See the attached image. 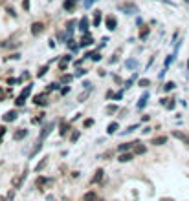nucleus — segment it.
<instances>
[{"label": "nucleus", "instance_id": "nucleus-1", "mask_svg": "<svg viewBox=\"0 0 189 201\" xmlns=\"http://www.w3.org/2000/svg\"><path fill=\"white\" fill-rule=\"evenodd\" d=\"M118 9L123 11V13H127V15H134V13H138V7H136L134 2H123V4H118Z\"/></svg>", "mask_w": 189, "mask_h": 201}, {"label": "nucleus", "instance_id": "nucleus-2", "mask_svg": "<svg viewBox=\"0 0 189 201\" xmlns=\"http://www.w3.org/2000/svg\"><path fill=\"white\" fill-rule=\"evenodd\" d=\"M31 88H33V84H28V86H26V88H24V90H22V92H20V95L17 97V101H15V104H17L19 108L26 104V97H28V95L31 93Z\"/></svg>", "mask_w": 189, "mask_h": 201}, {"label": "nucleus", "instance_id": "nucleus-3", "mask_svg": "<svg viewBox=\"0 0 189 201\" xmlns=\"http://www.w3.org/2000/svg\"><path fill=\"white\" fill-rule=\"evenodd\" d=\"M44 28H46V26H44L42 22H33V24H31V28H29V31H31V35H33V37H39L42 31H44Z\"/></svg>", "mask_w": 189, "mask_h": 201}, {"label": "nucleus", "instance_id": "nucleus-4", "mask_svg": "<svg viewBox=\"0 0 189 201\" xmlns=\"http://www.w3.org/2000/svg\"><path fill=\"white\" fill-rule=\"evenodd\" d=\"M105 26L110 29V31H114V29L118 28V20H116V17H114V15H108V17L105 19Z\"/></svg>", "mask_w": 189, "mask_h": 201}, {"label": "nucleus", "instance_id": "nucleus-5", "mask_svg": "<svg viewBox=\"0 0 189 201\" xmlns=\"http://www.w3.org/2000/svg\"><path fill=\"white\" fill-rule=\"evenodd\" d=\"M53 126H55V122H48L46 126H42V132H41V135H39V141H42L44 137H48L50 132L53 130Z\"/></svg>", "mask_w": 189, "mask_h": 201}, {"label": "nucleus", "instance_id": "nucleus-6", "mask_svg": "<svg viewBox=\"0 0 189 201\" xmlns=\"http://www.w3.org/2000/svg\"><path fill=\"white\" fill-rule=\"evenodd\" d=\"M130 159H134V152H121L118 156V161L119 163H128Z\"/></svg>", "mask_w": 189, "mask_h": 201}, {"label": "nucleus", "instance_id": "nucleus-7", "mask_svg": "<svg viewBox=\"0 0 189 201\" xmlns=\"http://www.w3.org/2000/svg\"><path fill=\"white\" fill-rule=\"evenodd\" d=\"M77 2H79V0H64V2H63V9H64V11H74L75 6H77Z\"/></svg>", "mask_w": 189, "mask_h": 201}, {"label": "nucleus", "instance_id": "nucleus-8", "mask_svg": "<svg viewBox=\"0 0 189 201\" xmlns=\"http://www.w3.org/2000/svg\"><path fill=\"white\" fill-rule=\"evenodd\" d=\"M132 152H134V156H142V154H145V152H147V146H145V144H142V143L138 141V143H136V146L132 148Z\"/></svg>", "mask_w": 189, "mask_h": 201}, {"label": "nucleus", "instance_id": "nucleus-9", "mask_svg": "<svg viewBox=\"0 0 189 201\" xmlns=\"http://www.w3.org/2000/svg\"><path fill=\"white\" fill-rule=\"evenodd\" d=\"M17 115H19V113H17V110H9L6 115H2V121H4V122H11V121L17 119Z\"/></svg>", "mask_w": 189, "mask_h": 201}, {"label": "nucleus", "instance_id": "nucleus-10", "mask_svg": "<svg viewBox=\"0 0 189 201\" xmlns=\"http://www.w3.org/2000/svg\"><path fill=\"white\" fill-rule=\"evenodd\" d=\"M173 137H176V139H180L184 144H189V135L186 134H182V132H178V130H173Z\"/></svg>", "mask_w": 189, "mask_h": 201}, {"label": "nucleus", "instance_id": "nucleus-11", "mask_svg": "<svg viewBox=\"0 0 189 201\" xmlns=\"http://www.w3.org/2000/svg\"><path fill=\"white\" fill-rule=\"evenodd\" d=\"M147 101H149V92H145V93L140 97L138 104H136V108H138V110H143V108H145V104H147Z\"/></svg>", "mask_w": 189, "mask_h": 201}, {"label": "nucleus", "instance_id": "nucleus-12", "mask_svg": "<svg viewBox=\"0 0 189 201\" xmlns=\"http://www.w3.org/2000/svg\"><path fill=\"white\" fill-rule=\"evenodd\" d=\"M165 143H167V135H158V137H154L151 141V144H154V146H162Z\"/></svg>", "mask_w": 189, "mask_h": 201}, {"label": "nucleus", "instance_id": "nucleus-13", "mask_svg": "<svg viewBox=\"0 0 189 201\" xmlns=\"http://www.w3.org/2000/svg\"><path fill=\"white\" fill-rule=\"evenodd\" d=\"M88 28H90V24H88V17H83V19L79 20V29H81L83 33H88Z\"/></svg>", "mask_w": 189, "mask_h": 201}, {"label": "nucleus", "instance_id": "nucleus-14", "mask_svg": "<svg viewBox=\"0 0 189 201\" xmlns=\"http://www.w3.org/2000/svg\"><path fill=\"white\" fill-rule=\"evenodd\" d=\"M92 44H94V37L88 35V33H84V39L81 40V46H83V48H88V46H92Z\"/></svg>", "mask_w": 189, "mask_h": 201}, {"label": "nucleus", "instance_id": "nucleus-15", "mask_svg": "<svg viewBox=\"0 0 189 201\" xmlns=\"http://www.w3.org/2000/svg\"><path fill=\"white\" fill-rule=\"evenodd\" d=\"M118 128H119V122H116V121H114V122H110V124H108L106 134H108V135H114V134L118 132Z\"/></svg>", "mask_w": 189, "mask_h": 201}, {"label": "nucleus", "instance_id": "nucleus-16", "mask_svg": "<svg viewBox=\"0 0 189 201\" xmlns=\"http://www.w3.org/2000/svg\"><path fill=\"white\" fill-rule=\"evenodd\" d=\"M101 19H103V11H94V28H97L101 24Z\"/></svg>", "mask_w": 189, "mask_h": 201}, {"label": "nucleus", "instance_id": "nucleus-17", "mask_svg": "<svg viewBox=\"0 0 189 201\" xmlns=\"http://www.w3.org/2000/svg\"><path fill=\"white\" fill-rule=\"evenodd\" d=\"M136 143H138V141H136ZM136 143H123V144H119V148H118V150H119V154H121V152H128L130 148H134V146H136Z\"/></svg>", "mask_w": 189, "mask_h": 201}, {"label": "nucleus", "instance_id": "nucleus-18", "mask_svg": "<svg viewBox=\"0 0 189 201\" xmlns=\"http://www.w3.org/2000/svg\"><path fill=\"white\" fill-rule=\"evenodd\" d=\"M103 176H105V172H103V168H97V170H96V176L92 177V183H99V181L103 179Z\"/></svg>", "mask_w": 189, "mask_h": 201}, {"label": "nucleus", "instance_id": "nucleus-19", "mask_svg": "<svg viewBox=\"0 0 189 201\" xmlns=\"http://www.w3.org/2000/svg\"><path fill=\"white\" fill-rule=\"evenodd\" d=\"M46 95H48V93H41V95H37V97H35V99H33V102H35V104H39V106H46Z\"/></svg>", "mask_w": 189, "mask_h": 201}, {"label": "nucleus", "instance_id": "nucleus-20", "mask_svg": "<svg viewBox=\"0 0 189 201\" xmlns=\"http://www.w3.org/2000/svg\"><path fill=\"white\" fill-rule=\"evenodd\" d=\"M26 135H28V130H24V128H22V130H19V132H15V135H13V137H15V141H20V139H24Z\"/></svg>", "mask_w": 189, "mask_h": 201}, {"label": "nucleus", "instance_id": "nucleus-21", "mask_svg": "<svg viewBox=\"0 0 189 201\" xmlns=\"http://www.w3.org/2000/svg\"><path fill=\"white\" fill-rule=\"evenodd\" d=\"M174 86H176V84H174L173 80H169V82H165V84H164V92H173V90H174Z\"/></svg>", "mask_w": 189, "mask_h": 201}, {"label": "nucleus", "instance_id": "nucleus-22", "mask_svg": "<svg viewBox=\"0 0 189 201\" xmlns=\"http://www.w3.org/2000/svg\"><path fill=\"white\" fill-rule=\"evenodd\" d=\"M83 199H84V201H97V199H96V194H94V192H86V194L83 196Z\"/></svg>", "mask_w": 189, "mask_h": 201}, {"label": "nucleus", "instance_id": "nucleus-23", "mask_svg": "<svg viewBox=\"0 0 189 201\" xmlns=\"http://www.w3.org/2000/svg\"><path fill=\"white\" fill-rule=\"evenodd\" d=\"M26 176H28V172H24V174H20V177H19V181H17V190L20 188L22 185H24V181H26Z\"/></svg>", "mask_w": 189, "mask_h": 201}, {"label": "nucleus", "instance_id": "nucleus-24", "mask_svg": "<svg viewBox=\"0 0 189 201\" xmlns=\"http://www.w3.org/2000/svg\"><path fill=\"white\" fill-rule=\"evenodd\" d=\"M149 33H151V28H143V29L140 31V39H142V40H145V39H147V35H149Z\"/></svg>", "mask_w": 189, "mask_h": 201}, {"label": "nucleus", "instance_id": "nucleus-25", "mask_svg": "<svg viewBox=\"0 0 189 201\" xmlns=\"http://www.w3.org/2000/svg\"><path fill=\"white\" fill-rule=\"evenodd\" d=\"M138 86H140V88H147V86H151V80L149 79H140L138 80Z\"/></svg>", "mask_w": 189, "mask_h": 201}, {"label": "nucleus", "instance_id": "nucleus-26", "mask_svg": "<svg viewBox=\"0 0 189 201\" xmlns=\"http://www.w3.org/2000/svg\"><path fill=\"white\" fill-rule=\"evenodd\" d=\"M116 112H118V106H116V104L106 106V113H108V115H112V113H116Z\"/></svg>", "mask_w": 189, "mask_h": 201}, {"label": "nucleus", "instance_id": "nucleus-27", "mask_svg": "<svg viewBox=\"0 0 189 201\" xmlns=\"http://www.w3.org/2000/svg\"><path fill=\"white\" fill-rule=\"evenodd\" d=\"M46 161H48V157H44V159H42L41 163H39V165L35 166V172H41L42 168H44V165H46Z\"/></svg>", "mask_w": 189, "mask_h": 201}, {"label": "nucleus", "instance_id": "nucleus-28", "mask_svg": "<svg viewBox=\"0 0 189 201\" xmlns=\"http://www.w3.org/2000/svg\"><path fill=\"white\" fill-rule=\"evenodd\" d=\"M74 26H75V20H70V22L66 24V31L72 33V31H74Z\"/></svg>", "mask_w": 189, "mask_h": 201}, {"label": "nucleus", "instance_id": "nucleus-29", "mask_svg": "<svg viewBox=\"0 0 189 201\" xmlns=\"http://www.w3.org/2000/svg\"><path fill=\"white\" fill-rule=\"evenodd\" d=\"M72 79H74L72 75H63V77H61V82H63V84H68V82H72Z\"/></svg>", "mask_w": 189, "mask_h": 201}, {"label": "nucleus", "instance_id": "nucleus-30", "mask_svg": "<svg viewBox=\"0 0 189 201\" xmlns=\"http://www.w3.org/2000/svg\"><path fill=\"white\" fill-rule=\"evenodd\" d=\"M6 11L9 13V17H17V11H15V9H13L11 6H6Z\"/></svg>", "mask_w": 189, "mask_h": 201}, {"label": "nucleus", "instance_id": "nucleus-31", "mask_svg": "<svg viewBox=\"0 0 189 201\" xmlns=\"http://www.w3.org/2000/svg\"><path fill=\"white\" fill-rule=\"evenodd\" d=\"M68 130H70V124H68V122H64L63 126H61V130H59V132H61V135H64Z\"/></svg>", "mask_w": 189, "mask_h": 201}, {"label": "nucleus", "instance_id": "nucleus-32", "mask_svg": "<svg viewBox=\"0 0 189 201\" xmlns=\"http://www.w3.org/2000/svg\"><path fill=\"white\" fill-rule=\"evenodd\" d=\"M174 106H176V102H174V99H169V101H167V104H165V108H167V110H173Z\"/></svg>", "mask_w": 189, "mask_h": 201}, {"label": "nucleus", "instance_id": "nucleus-33", "mask_svg": "<svg viewBox=\"0 0 189 201\" xmlns=\"http://www.w3.org/2000/svg\"><path fill=\"white\" fill-rule=\"evenodd\" d=\"M173 60H174V55H169L167 59H165V70L171 66V62H173Z\"/></svg>", "mask_w": 189, "mask_h": 201}, {"label": "nucleus", "instance_id": "nucleus-34", "mask_svg": "<svg viewBox=\"0 0 189 201\" xmlns=\"http://www.w3.org/2000/svg\"><path fill=\"white\" fill-rule=\"evenodd\" d=\"M44 183H50V179H46V177H39V179H37V186H42Z\"/></svg>", "mask_w": 189, "mask_h": 201}, {"label": "nucleus", "instance_id": "nucleus-35", "mask_svg": "<svg viewBox=\"0 0 189 201\" xmlns=\"http://www.w3.org/2000/svg\"><path fill=\"white\" fill-rule=\"evenodd\" d=\"M22 9L24 11H29V0H22Z\"/></svg>", "mask_w": 189, "mask_h": 201}, {"label": "nucleus", "instance_id": "nucleus-36", "mask_svg": "<svg viewBox=\"0 0 189 201\" xmlns=\"http://www.w3.org/2000/svg\"><path fill=\"white\" fill-rule=\"evenodd\" d=\"M92 60H94V62H99V60H101V53H97V51H96V53L92 55Z\"/></svg>", "mask_w": 189, "mask_h": 201}, {"label": "nucleus", "instance_id": "nucleus-37", "mask_svg": "<svg viewBox=\"0 0 189 201\" xmlns=\"http://www.w3.org/2000/svg\"><path fill=\"white\" fill-rule=\"evenodd\" d=\"M83 75H86V70H83V68L75 71V77H83Z\"/></svg>", "mask_w": 189, "mask_h": 201}, {"label": "nucleus", "instance_id": "nucleus-38", "mask_svg": "<svg viewBox=\"0 0 189 201\" xmlns=\"http://www.w3.org/2000/svg\"><path fill=\"white\" fill-rule=\"evenodd\" d=\"M46 71H48V66H42L41 70H39V73H37V75H39V77H42V75H44Z\"/></svg>", "mask_w": 189, "mask_h": 201}, {"label": "nucleus", "instance_id": "nucleus-39", "mask_svg": "<svg viewBox=\"0 0 189 201\" xmlns=\"http://www.w3.org/2000/svg\"><path fill=\"white\" fill-rule=\"evenodd\" d=\"M136 128H138V124H132V126H128V128L125 130V134H130V132H134Z\"/></svg>", "mask_w": 189, "mask_h": 201}, {"label": "nucleus", "instance_id": "nucleus-40", "mask_svg": "<svg viewBox=\"0 0 189 201\" xmlns=\"http://www.w3.org/2000/svg\"><path fill=\"white\" fill-rule=\"evenodd\" d=\"M94 2H96V0H84V7H86V9H90V6H92Z\"/></svg>", "mask_w": 189, "mask_h": 201}, {"label": "nucleus", "instance_id": "nucleus-41", "mask_svg": "<svg viewBox=\"0 0 189 201\" xmlns=\"http://www.w3.org/2000/svg\"><path fill=\"white\" fill-rule=\"evenodd\" d=\"M86 97H88V92L81 93V95H79V102H84V99H86Z\"/></svg>", "mask_w": 189, "mask_h": 201}, {"label": "nucleus", "instance_id": "nucleus-42", "mask_svg": "<svg viewBox=\"0 0 189 201\" xmlns=\"http://www.w3.org/2000/svg\"><path fill=\"white\" fill-rule=\"evenodd\" d=\"M94 124V119H86L84 121V128H88V126H92Z\"/></svg>", "mask_w": 189, "mask_h": 201}, {"label": "nucleus", "instance_id": "nucleus-43", "mask_svg": "<svg viewBox=\"0 0 189 201\" xmlns=\"http://www.w3.org/2000/svg\"><path fill=\"white\" fill-rule=\"evenodd\" d=\"M66 64H68V62H63V60L59 62V70H61V71H64V70H66Z\"/></svg>", "mask_w": 189, "mask_h": 201}, {"label": "nucleus", "instance_id": "nucleus-44", "mask_svg": "<svg viewBox=\"0 0 189 201\" xmlns=\"http://www.w3.org/2000/svg\"><path fill=\"white\" fill-rule=\"evenodd\" d=\"M9 59H13V60H19V59H20V53H13V55H9Z\"/></svg>", "mask_w": 189, "mask_h": 201}, {"label": "nucleus", "instance_id": "nucleus-45", "mask_svg": "<svg viewBox=\"0 0 189 201\" xmlns=\"http://www.w3.org/2000/svg\"><path fill=\"white\" fill-rule=\"evenodd\" d=\"M70 139H72V141H77V139H79V132H74V134H72V137H70Z\"/></svg>", "mask_w": 189, "mask_h": 201}, {"label": "nucleus", "instance_id": "nucleus-46", "mask_svg": "<svg viewBox=\"0 0 189 201\" xmlns=\"http://www.w3.org/2000/svg\"><path fill=\"white\" fill-rule=\"evenodd\" d=\"M132 66H136V60H127V68H132Z\"/></svg>", "mask_w": 189, "mask_h": 201}, {"label": "nucleus", "instance_id": "nucleus-47", "mask_svg": "<svg viewBox=\"0 0 189 201\" xmlns=\"http://www.w3.org/2000/svg\"><path fill=\"white\" fill-rule=\"evenodd\" d=\"M114 99H116V101H121V99H123V93H116V95H114Z\"/></svg>", "mask_w": 189, "mask_h": 201}, {"label": "nucleus", "instance_id": "nucleus-48", "mask_svg": "<svg viewBox=\"0 0 189 201\" xmlns=\"http://www.w3.org/2000/svg\"><path fill=\"white\" fill-rule=\"evenodd\" d=\"M167 101H169V99H165V97H162V99H160V104H162V106H165V104H167Z\"/></svg>", "mask_w": 189, "mask_h": 201}, {"label": "nucleus", "instance_id": "nucleus-49", "mask_svg": "<svg viewBox=\"0 0 189 201\" xmlns=\"http://www.w3.org/2000/svg\"><path fill=\"white\" fill-rule=\"evenodd\" d=\"M149 132H151V126H145V128L142 130V134H149Z\"/></svg>", "mask_w": 189, "mask_h": 201}, {"label": "nucleus", "instance_id": "nucleus-50", "mask_svg": "<svg viewBox=\"0 0 189 201\" xmlns=\"http://www.w3.org/2000/svg\"><path fill=\"white\" fill-rule=\"evenodd\" d=\"M0 201H6V198H2V196H0Z\"/></svg>", "mask_w": 189, "mask_h": 201}, {"label": "nucleus", "instance_id": "nucleus-51", "mask_svg": "<svg viewBox=\"0 0 189 201\" xmlns=\"http://www.w3.org/2000/svg\"><path fill=\"white\" fill-rule=\"evenodd\" d=\"M164 2H165V4H171V2H169V0H164Z\"/></svg>", "mask_w": 189, "mask_h": 201}, {"label": "nucleus", "instance_id": "nucleus-52", "mask_svg": "<svg viewBox=\"0 0 189 201\" xmlns=\"http://www.w3.org/2000/svg\"><path fill=\"white\" fill-rule=\"evenodd\" d=\"M184 2H186V4H189V0H184Z\"/></svg>", "mask_w": 189, "mask_h": 201}, {"label": "nucleus", "instance_id": "nucleus-53", "mask_svg": "<svg viewBox=\"0 0 189 201\" xmlns=\"http://www.w3.org/2000/svg\"><path fill=\"white\" fill-rule=\"evenodd\" d=\"M97 201H105V199H97Z\"/></svg>", "mask_w": 189, "mask_h": 201}]
</instances>
